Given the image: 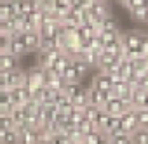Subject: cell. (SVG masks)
Here are the masks:
<instances>
[{"mask_svg":"<svg viewBox=\"0 0 148 144\" xmlns=\"http://www.w3.org/2000/svg\"><path fill=\"white\" fill-rule=\"evenodd\" d=\"M141 38H143V33H141V31L131 30V31L120 33V42H122L124 52H139ZM141 57H143V56H141Z\"/></svg>","mask_w":148,"mask_h":144,"instance_id":"obj_1","label":"cell"},{"mask_svg":"<svg viewBox=\"0 0 148 144\" xmlns=\"http://www.w3.org/2000/svg\"><path fill=\"white\" fill-rule=\"evenodd\" d=\"M98 130H101L103 134H110L112 130L120 127V115H108L105 111H101L99 118H98Z\"/></svg>","mask_w":148,"mask_h":144,"instance_id":"obj_2","label":"cell"},{"mask_svg":"<svg viewBox=\"0 0 148 144\" xmlns=\"http://www.w3.org/2000/svg\"><path fill=\"white\" fill-rule=\"evenodd\" d=\"M87 90V104H92V106H98V108H103L105 103L112 97H115L113 90H108V92H103V90H98V89H86Z\"/></svg>","mask_w":148,"mask_h":144,"instance_id":"obj_3","label":"cell"},{"mask_svg":"<svg viewBox=\"0 0 148 144\" xmlns=\"http://www.w3.org/2000/svg\"><path fill=\"white\" fill-rule=\"evenodd\" d=\"M131 108H132L131 101H124V99H119V97H112V99H108L105 103L103 111L108 113V115H122L124 111H127Z\"/></svg>","mask_w":148,"mask_h":144,"instance_id":"obj_4","label":"cell"},{"mask_svg":"<svg viewBox=\"0 0 148 144\" xmlns=\"http://www.w3.org/2000/svg\"><path fill=\"white\" fill-rule=\"evenodd\" d=\"M120 127H122L129 135L139 128L138 120H136V109H134V108H131V109H127V111H124V113L120 115Z\"/></svg>","mask_w":148,"mask_h":144,"instance_id":"obj_5","label":"cell"},{"mask_svg":"<svg viewBox=\"0 0 148 144\" xmlns=\"http://www.w3.org/2000/svg\"><path fill=\"white\" fill-rule=\"evenodd\" d=\"M7 52H9L11 56L18 57V59H21L23 56H26V54H28V49H26V45L23 43L21 33H18V35H12V37H11V40H9V47H7Z\"/></svg>","mask_w":148,"mask_h":144,"instance_id":"obj_6","label":"cell"},{"mask_svg":"<svg viewBox=\"0 0 148 144\" xmlns=\"http://www.w3.org/2000/svg\"><path fill=\"white\" fill-rule=\"evenodd\" d=\"M21 38H23V43L26 45L28 52H38V50H40L42 37H40L38 31H26V33H21Z\"/></svg>","mask_w":148,"mask_h":144,"instance_id":"obj_7","label":"cell"},{"mask_svg":"<svg viewBox=\"0 0 148 144\" xmlns=\"http://www.w3.org/2000/svg\"><path fill=\"white\" fill-rule=\"evenodd\" d=\"M92 89H98V90H103V92H108L113 89V82H112V77L108 73H103V71H98L92 78Z\"/></svg>","mask_w":148,"mask_h":144,"instance_id":"obj_8","label":"cell"},{"mask_svg":"<svg viewBox=\"0 0 148 144\" xmlns=\"http://www.w3.org/2000/svg\"><path fill=\"white\" fill-rule=\"evenodd\" d=\"M25 80H26V69L18 68V69L7 71V87H9V89L25 85Z\"/></svg>","mask_w":148,"mask_h":144,"instance_id":"obj_9","label":"cell"},{"mask_svg":"<svg viewBox=\"0 0 148 144\" xmlns=\"http://www.w3.org/2000/svg\"><path fill=\"white\" fill-rule=\"evenodd\" d=\"M146 101H148V90L138 87V89H132V94H131V104L134 109H141L146 106Z\"/></svg>","mask_w":148,"mask_h":144,"instance_id":"obj_10","label":"cell"},{"mask_svg":"<svg viewBox=\"0 0 148 144\" xmlns=\"http://www.w3.org/2000/svg\"><path fill=\"white\" fill-rule=\"evenodd\" d=\"M21 68L19 66V59L11 56L9 52H4V54H0V71H12V69H18Z\"/></svg>","mask_w":148,"mask_h":144,"instance_id":"obj_11","label":"cell"},{"mask_svg":"<svg viewBox=\"0 0 148 144\" xmlns=\"http://www.w3.org/2000/svg\"><path fill=\"white\" fill-rule=\"evenodd\" d=\"M117 64H119V57H117V56L101 52V54H99V61H98V71H103V73H106L108 69H112V68L117 66Z\"/></svg>","mask_w":148,"mask_h":144,"instance_id":"obj_12","label":"cell"},{"mask_svg":"<svg viewBox=\"0 0 148 144\" xmlns=\"http://www.w3.org/2000/svg\"><path fill=\"white\" fill-rule=\"evenodd\" d=\"M9 90H11V97H12V104L14 106H23L25 103L30 101V94H28L25 85L14 87V89H9Z\"/></svg>","mask_w":148,"mask_h":144,"instance_id":"obj_13","label":"cell"},{"mask_svg":"<svg viewBox=\"0 0 148 144\" xmlns=\"http://www.w3.org/2000/svg\"><path fill=\"white\" fill-rule=\"evenodd\" d=\"M70 62H71V59H70L66 54H63V52H61V54H59V56L52 61V64H51L49 68H51V69H54L56 73H59V75H61L63 71H64V68H66ZM45 69H47V68H45Z\"/></svg>","mask_w":148,"mask_h":144,"instance_id":"obj_14","label":"cell"},{"mask_svg":"<svg viewBox=\"0 0 148 144\" xmlns=\"http://www.w3.org/2000/svg\"><path fill=\"white\" fill-rule=\"evenodd\" d=\"M61 78L64 80V84H82L80 77L77 75V71H75V68L71 66V62L64 68V71L61 73Z\"/></svg>","mask_w":148,"mask_h":144,"instance_id":"obj_15","label":"cell"},{"mask_svg":"<svg viewBox=\"0 0 148 144\" xmlns=\"http://www.w3.org/2000/svg\"><path fill=\"white\" fill-rule=\"evenodd\" d=\"M64 80L61 77H47V82H45V87L52 92H63L64 89Z\"/></svg>","mask_w":148,"mask_h":144,"instance_id":"obj_16","label":"cell"},{"mask_svg":"<svg viewBox=\"0 0 148 144\" xmlns=\"http://www.w3.org/2000/svg\"><path fill=\"white\" fill-rule=\"evenodd\" d=\"M71 106L75 108V109H82V111H84V108L87 106V90H86V89L80 90L77 96L71 97Z\"/></svg>","mask_w":148,"mask_h":144,"instance_id":"obj_17","label":"cell"},{"mask_svg":"<svg viewBox=\"0 0 148 144\" xmlns=\"http://www.w3.org/2000/svg\"><path fill=\"white\" fill-rule=\"evenodd\" d=\"M79 130L82 132V135H84V139H86L87 135H91V134L98 132V125H96L94 122H91V120L84 118V120H82V122L79 123Z\"/></svg>","mask_w":148,"mask_h":144,"instance_id":"obj_18","label":"cell"},{"mask_svg":"<svg viewBox=\"0 0 148 144\" xmlns=\"http://www.w3.org/2000/svg\"><path fill=\"white\" fill-rule=\"evenodd\" d=\"M38 141V130L28 128L23 134H19V144H35Z\"/></svg>","mask_w":148,"mask_h":144,"instance_id":"obj_19","label":"cell"},{"mask_svg":"<svg viewBox=\"0 0 148 144\" xmlns=\"http://www.w3.org/2000/svg\"><path fill=\"white\" fill-rule=\"evenodd\" d=\"M101 111H103V108H98V106L87 104V106L84 108V118H87V120H91V122L98 123V118H99Z\"/></svg>","mask_w":148,"mask_h":144,"instance_id":"obj_20","label":"cell"},{"mask_svg":"<svg viewBox=\"0 0 148 144\" xmlns=\"http://www.w3.org/2000/svg\"><path fill=\"white\" fill-rule=\"evenodd\" d=\"M101 30L103 31H120L119 30V23H117V19L112 14L101 19Z\"/></svg>","mask_w":148,"mask_h":144,"instance_id":"obj_21","label":"cell"},{"mask_svg":"<svg viewBox=\"0 0 148 144\" xmlns=\"http://www.w3.org/2000/svg\"><path fill=\"white\" fill-rule=\"evenodd\" d=\"M89 68H98V61H99V54L98 52H94V50H86L84 54H82V57H80Z\"/></svg>","mask_w":148,"mask_h":144,"instance_id":"obj_22","label":"cell"},{"mask_svg":"<svg viewBox=\"0 0 148 144\" xmlns=\"http://www.w3.org/2000/svg\"><path fill=\"white\" fill-rule=\"evenodd\" d=\"M132 144H148V128H138L131 134Z\"/></svg>","mask_w":148,"mask_h":144,"instance_id":"obj_23","label":"cell"},{"mask_svg":"<svg viewBox=\"0 0 148 144\" xmlns=\"http://www.w3.org/2000/svg\"><path fill=\"white\" fill-rule=\"evenodd\" d=\"M11 116L14 118L16 125L25 123V122H26V118H28V115H26V111H25V108H23V106H14V108L11 109Z\"/></svg>","mask_w":148,"mask_h":144,"instance_id":"obj_24","label":"cell"},{"mask_svg":"<svg viewBox=\"0 0 148 144\" xmlns=\"http://www.w3.org/2000/svg\"><path fill=\"white\" fill-rule=\"evenodd\" d=\"M71 66L75 68V71H77V75L80 77V80H84V77L87 75V71L91 69V68H89L82 59H71Z\"/></svg>","mask_w":148,"mask_h":144,"instance_id":"obj_25","label":"cell"},{"mask_svg":"<svg viewBox=\"0 0 148 144\" xmlns=\"http://www.w3.org/2000/svg\"><path fill=\"white\" fill-rule=\"evenodd\" d=\"M14 127H16V122H14V118L11 116V113L0 115V128H4V130H12Z\"/></svg>","mask_w":148,"mask_h":144,"instance_id":"obj_26","label":"cell"},{"mask_svg":"<svg viewBox=\"0 0 148 144\" xmlns=\"http://www.w3.org/2000/svg\"><path fill=\"white\" fill-rule=\"evenodd\" d=\"M136 120H138L139 128H148V109L146 108L136 109Z\"/></svg>","mask_w":148,"mask_h":144,"instance_id":"obj_27","label":"cell"},{"mask_svg":"<svg viewBox=\"0 0 148 144\" xmlns=\"http://www.w3.org/2000/svg\"><path fill=\"white\" fill-rule=\"evenodd\" d=\"M80 90H84L82 84H66V85H64V89H63L64 96H68L70 99H71L73 96H77V94H79Z\"/></svg>","mask_w":148,"mask_h":144,"instance_id":"obj_28","label":"cell"},{"mask_svg":"<svg viewBox=\"0 0 148 144\" xmlns=\"http://www.w3.org/2000/svg\"><path fill=\"white\" fill-rule=\"evenodd\" d=\"M68 118H70V123H71L73 127H79V123L84 120V111H82V109H75V108H73V109L68 113Z\"/></svg>","mask_w":148,"mask_h":144,"instance_id":"obj_29","label":"cell"},{"mask_svg":"<svg viewBox=\"0 0 148 144\" xmlns=\"http://www.w3.org/2000/svg\"><path fill=\"white\" fill-rule=\"evenodd\" d=\"M4 144H19V134H18V130H16V128H12V130H7V132H5Z\"/></svg>","mask_w":148,"mask_h":144,"instance_id":"obj_30","label":"cell"},{"mask_svg":"<svg viewBox=\"0 0 148 144\" xmlns=\"http://www.w3.org/2000/svg\"><path fill=\"white\" fill-rule=\"evenodd\" d=\"M129 12H131L132 19H136L139 23H145V19H146V7H136V9L129 11Z\"/></svg>","mask_w":148,"mask_h":144,"instance_id":"obj_31","label":"cell"},{"mask_svg":"<svg viewBox=\"0 0 148 144\" xmlns=\"http://www.w3.org/2000/svg\"><path fill=\"white\" fill-rule=\"evenodd\" d=\"M110 144H132V141H131V135L125 134V135L112 137V139H110Z\"/></svg>","mask_w":148,"mask_h":144,"instance_id":"obj_32","label":"cell"},{"mask_svg":"<svg viewBox=\"0 0 148 144\" xmlns=\"http://www.w3.org/2000/svg\"><path fill=\"white\" fill-rule=\"evenodd\" d=\"M139 54L143 57L148 56V33H143V38H141V45H139Z\"/></svg>","mask_w":148,"mask_h":144,"instance_id":"obj_33","label":"cell"},{"mask_svg":"<svg viewBox=\"0 0 148 144\" xmlns=\"http://www.w3.org/2000/svg\"><path fill=\"white\" fill-rule=\"evenodd\" d=\"M9 40H11V37H9V35H5V33H0V54L7 52Z\"/></svg>","mask_w":148,"mask_h":144,"instance_id":"obj_34","label":"cell"},{"mask_svg":"<svg viewBox=\"0 0 148 144\" xmlns=\"http://www.w3.org/2000/svg\"><path fill=\"white\" fill-rule=\"evenodd\" d=\"M0 89H9L7 87V73L5 71H0Z\"/></svg>","mask_w":148,"mask_h":144,"instance_id":"obj_35","label":"cell"},{"mask_svg":"<svg viewBox=\"0 0 148 144\" xmlns=\"http://www.w3.org/2000/svg\"><path fill=\"white\" fill-rule=\"evenodd\" d=\"M139 87L145 89V90H148V75H145V77L139 78Z\"/></svg>","mask_w":148,"mask_h":144,"instance_id":"obj_36","label":"cell"},{"mask_svg":"<svg viewBox=\"0 0 148 144\" xmlns=\"http://www.w3.org/2000/svg\"><path fill=\"white\" fill-rule=\"evenodd\" d=\"M98 144H110V137H108L106 134H103V135H101V139L98 141Z\"/></svg>","mask_w":148,"mask_h":144,"instance_id":"obj_37","label":"cell"},{"mask_svg":"<svg viewBox=\"0 0 148 144\" xmlns=\"http://www.w3.org/2000/svg\"><path fill=\"white\" fill-rule=\"evenodd\" d=\"M5 132H7V130L0 128V144H4V137H5Z\"/></svg>","mask_w":148,"mask_h":144,"instance_id":"obj_38","label":"cell"},{"mask_svg":"<svg viewBox=\"0 0 148 144\" xmlns=\"http://www.w3.org/2000/svg\"><path fill=\"white\" fill-rule=\"evenodd\" d=\"M119 2H120V4H122L124 7H125V5H127V2H129V0H119Z\"/></svg>","mask_w":148,"mask_h":144,"instance_id":"obj_39","label":"cell"},{"mask_svg":"<svg viewBox=\"0 0 148 144\" xmlns=\"http://www.w3.org/2000/svg\"><path fill=\"white\" fill-rule=\"evenodd\" d=\"M145 23L148 24V9H146V19H145Z\"/></svg>","mask_w":148,"mask_h":144,"instance_id":"obj_40","label":"cell"},{"mask_svg":"<svg viewBox=\"0 0 148 144\" xmlns=\"http://www.w3.org/2000/svg\"><path fill=\"white\" fill-rule=\"evenodd\" d=\"M0 33H4V31H2V19H0Z\"/></svg>","mask_w":148,"mask_h":144,"instance_id":"obj_41","label":"cell"},{"mask_svg":"<svg viewBox=\"0 0 148 144\" xmlns=\"http://www.w3.org/2000/svg\"><path fill=\"white\" fill-rule=\"evenodd\" d=\"M145 7H146V9H148V0H145Z\"/></svg>","mask_w":148,"mask_h":144,"instance_id":"obj_42","label":"cell"},{"mask_svg":"<svg viewBox=\"0 0 148 144\" xmlns=\"http://www.w3.org/2000/svg\"><path fill=\"white\" fill-rule=\"evenodd\" d=\"M145 108H146V109H148V101H146V106H145Z\"/></svg>","mask_w":148,"mask_h":144,"instance_id":"obj_43","label":"cell"},{"mask_svg":"<svg viewBox=\"0 0 148 144\" xmlns=\"http://www.w3.org/2000/svg\"><path fill=\"white\" fill-rule=\"evenodd\" d=\"M82 144H84V142H82Z\"/></svg>","mask_w":148,"mask_h":144,"instance_id":"obj_44","label":"cell"}]
</instances>
